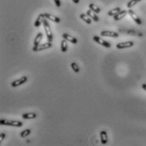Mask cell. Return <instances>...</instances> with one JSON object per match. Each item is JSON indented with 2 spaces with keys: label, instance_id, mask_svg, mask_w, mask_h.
I'll return each mask as SVG.
<instances>
[{
  "label": "cell",
  "instance_id": "5",
  "mask_svg": "<svg viewBox=\"0 0 146 146\" xmlns=\"http://www.w3.org/2000/svg\"><path fill=\"white\" fill-rule=\"evenodd\" d=\"M128 14H129V15L131 16V18L133 20V21H134L135 23H137L138 25H142V20H141V19L139 17V15H137V14H136L133 9H129Z\"/></svg>",
  "mask_w": 146,
  "mask_h": 146
},
{
  "label": "cell",
  "instance_id": "3",
  "mask_svg": "<svg viewBox=\"0 0 146 146\" xmlns=\"http://www.w3.org/2000/svg\"><path fill=\"white\" fill-rule=\"evenodd\" d=\"M27 80H28L27 77H26V76L21 77L20 78H19V79H17V80H15V81H13V82L11 83V86H12L13 88L19 87V86H20V85L24 84Z\"/></svg>",
  "mask_w": 146,
  "mask_h": 146
},
{
  "label": "cell",
  "instance_id": "25",
  "mask_svg": "<svg viewBox=\"0 0 146 146\" xmlns=\"http://www.w3.org/2000/svg\"><path fill=\"white\" fill-rule=\"evenodd\" d=\"M72 2H73L74 3H76V4L79 3V0H72Z\"/></svg>",
  "mask_w": 146,
  "mask_h": 146
},
{
  "label": "cell",
  "instance_id": "8",
  "mask_svg": "<svg viewBox=\"0 0 146 146\" xmlns=\"http://www.w3.org/2000/svg\"><path fill=\"white\" fill-rule=\"evenodd\" d=\"M133 42L129 41V42H124V43H119L116 44V49H128V48H131L133 46Z\"/></svg>",
  "mask_w": 146,
  "mask_h": 146
},
{
  "label": "cell",
  "instance_id": "7",
  "mask_svg": "<svg viewBox=\"0 0 146 146\" xmlns=\"http://www.w3.org/2000/svg\"><path fill=\"white\" fill-rule=\"evenodd\" d=\"M100 35L103 37H110V38H117L119 37V34L116 32H111V31H102L100 32Z\"/></svg>",
  "mask_w": 146,
  "mask_h": 146
},
{
  "label": "cell",
  "instance_id": "27",
  "mask_svg": "<svg viewBox=\"0 0 146 146\" xmlns=\"http://www.w3.org/2000/svg\"><path fill=\"white\" fill-rule=\"evenodd\" d=\"M137 1H138V3H139V2H140V1H142V0H137Z\"/></svg>",
  "mask_w": 146,
  "mask_h": 146
},
{
  "label": "cell",
  "instance_id": "23",
  "mask_svg": "<svg viewBox=\"0 0 146 146\" xmlns=\"http://www.w3.org/2000/svg\"><path fill=\"white\" fill-rule=\"evenodd\" d=\"M54 2L55 5H56L58 8H59V7L61 6V1H60V0H54Z\"/></svg>",
  "mask_w": 146,
  "mask_h": 146
},
{
  "label": "cell",
  "instance_id": "22",
  "mask_svg": "<svg viewBox=\"0 0 146 146\" xmlns=\"http://www.w3.org/2000/svg\"><path fill=\"white\" fill-rule=\"evenodd\" d=\"M30 133H31V130H30V129H25L24 131L21 132L20 137H21V138H26V137H27Z\"/></svg>",
  "mask_w": 146,
  "mask_h": 146
},
{
  "label": "cell",
  "instance_id": "13",
  "mask_svg": "<svg viewBox=\"0 0 146 146\" xmlns=\"http://www.w3.org/2000/svg\"><path fill=\"white\" fill-rule=\"evenodd\" d=\"M37 117V114L34 112H30V113H25L22 115V118L25 120H31V119H35Z\"/></svg>",
  "mask_w": 146,
  "mask_h": 146
},
{
  "label": "cell",
  "instance_id": "9",
  "mask_svg": "<svg viewBox=\"0 0 146 146\" xmlns=\"http://www.w3.org/2000/svg\"><path fill=\"white\" fill-rule=\"evenodd\" d=\"M44 18H46L47 20H51L53 22H55V23H59L60 22V19L59 17L55 16V15H53L49 14V13H45V14H44Z\"/></svg>",
  "mask_w": 146,
  "mask_h": 146
},
{
  "label": "cell",
  "instance_id": "19",
  "mask_svg": "<svg viewBox=\"0 0 146 146\" xmlns=\"http://www.w3.org/2000/svg\"><path fill=\"white\" fill-rule=\"evenodd\" d=\"M67 42H68V41H66V40L64 39V38H63V40L61 41V44H60V50H61V52H63V53L66 52L67 49H68Z\"/></svg>",
  "mask_w": 146,
  "mask_h": 146
},
{
  "label": "cell",
  "instance_id": "1",
  "mask_svg": "<svg viewBox=\"0 0 146 146\" xmlns=\"http://www.w3.org/2000/svg\"><path fill=\"white\" fill-rule=\"evenodd\" d=\"M48 20H47L46 18H44V20H43V25H44V31L46 32V36H47L48 42L49 43H52V41H53V33H52V31L50 29V26H49Z\"/></svg>",
  "mask_w": 146,
  "mask_h": 146
},
{
  "label": "cell",
  "instance_id": "2",
  "mask_svg": "<svg viewBox=\"0 0 146 146\" xmlns=\"http://www.w3.org/2000/svg\"><path fill=\"white\" fill-rule=\"evenodd\" d=\"M0 124L3 126H11V127H15V128H21L23 126V123L19 121H9L6 119H2L0 120Z\"/></svg>",
  "mask_w": 146,
  "mask_h": 146
},
{
  "label": "cell",
  "instance_id": "12",
  "mask_svg": "<svg viewBox=\"0 0 146 146\" xmlns=\"http://www.w3.org/2000/svg\"><path fill=\"white\" fill-rule=\"evenodd\" d=\"M43 38H44V35H43L42 32H39V33L36 36V38H35V39H34V42H33L34 47H37V46H38V45L40 44V43H41Z\"/></svg>",
  "mask_w": 146,
  "mask_h": 146
},
{
  "label": "cell",
  "instance_id": "16",
  "mask_svg": "<svg viewBox=\"0 0 146 146\" xmlns=\"http://www.w3.org/2000/svg\"><path fill=\"white\" fill-rule=\"evenodd\" d=\"M44 19V14H40V15H38V17L37 18V20H36L35 23H34V26H35L36 27H39V26H41V24L43 23Z\"/></svg>",
  "mask_w": 146,
  "mask_h": 146
},
{
  "label": "cell",
  "instance_id": "15",
  "mask_svg": "<svg viewBox=\"0 0 146 146\" xmlns=\"http://www.w3.org/2000/svg\"><path fill=\"white\" fill-rule=\"evenodd\" d=\"M87 15L93 20H94L95 22H98V20H99V19H98V15H96V13H94V11H92L91 9H89L88 11H87Z\"/></svg>",
  "mask_w": 146,
  "mask_h": 146
},
{
  "label": "cell",
  "instance_id": "18",
  "mask_svg": "<svg viewBox=\"0 0 146 146\" xmlns=\"http://www.w3.org/2000/svg\"><path fill=\"white\" fill-rule=\"evenodd\" d=\"M122 11V9L121 8H119V7H117V8H115V9H112L111 10H110L109 12H108V15L109 16H115V15H116L119 12H121Z\"/></svg>",
  "mask_w": 146,
  "mask_h": 146
},
{
  "label": "cell",
  "instance_id": "4",
  "mask_svg": "<svg viewBox=\"0 0 146 146\" xmlns=\"http://www.w3.org/2000/svg\"><path fill=\"white\" fill-rule=\"evenodd\" d=\"M93 39H94V42H96L97 44L102 45V46H104V47H105V48H110V47H111V44H110L109 42H107V41L102 39L101 38H99V37H98V36H94Z\"/></svg>",
  "mask_w": 146,
  "mask_h": 146
},
{
  "label": "cell",
  "instance_id": "14",
  "mask_svg": "<svg viewBox=\"0 0 146 146\" xmlns=\"http://www.w3.org/2000/svg\"><path fill=\"white\" fill-rule=\"evenodd\" d=\"M100 139H101V143L103 145H106L108 142V136H107V133L105 131H101L100 132Z\"/></svg>",
  "mask_w": 146,
  "mask_h": 146
},
{
  "label": "cell",
  "instance_id": "21",
  "mask_svg": "<svg viewBox=\"0 0 146 146\" xmlns=\"http://www.w3.org/2000/svg\"><path fill=\"white\" fill-rule=\"evenodd\" d=\"M71 68H72V70L75 71V72H79V71H80V69H79V66H78V65L76 63V62H72L71 64Z\"/></svg>",
  "mask_w": 146,
  "mask_h": 146
},
{
  "label": "cell",
  "instance_id": "11",
  "mask_svg": "<svg viewBox=\"0 0 146 146\" xmlns=\"http://www.w3.org/2000/svg\"><path fill=\"white\" fill-rule=\"evenodd\" d=\"M128 13V11H127V10H122L121 12H119L116 15H115L114 16V20H122V18H124L126 15H127V14Z\"/></svg>",
  "mask_w": 146,
  "mask_h": 146
},
{
  "label": "cell",
  "instance_id": "26",
  "mask_svg": "<svg viewBox=\"0 0 146 146\" xmlns=\"http://www.w3.org/2000/svg\"><path fill=\"white\" fill-rule=\"evenodd\" d=\"M142 88H143L144 90H145L146 91V83H144V84L142 85Z\"/></svg>",
  "mask_w": 146,
  "mask_h": 146
},
{
  "label": "cell",
  "instance_id": "10",
  "mask_svg": "<svg viewBox=\"0 0 146 146\" xmlns=\"http://www.w3.org/2000/svg\"><path fill=\"white\" fill-rule=\"evenodd\" d=\"M62 38H63L64 39H65L66 41H68V42L73 44H77V39L76 38H74L73 36H71V35H69V34H67V33H64V34L62 35Z\"/></svg>",
  "mask_w": 146,
  "mask_h": 146
},
{
  "label": "cell",
  "instance_id": "17",
  "mask_svg": "<svg viewBox=\"0 0 146 146\" xmlns=\"http://www.w3.org/2000/svg\"><path fill=\"white\" fill-rule=\"evenodd\" d=\"M80 18H81L84 22H86V23L89 24V25H90V24L92 23V19H91L87 14H81V15H80Z\"/></svg>",
  "mask_w": 146,
  "mask_h": 146
},
{
  "label": "cell",
  "instance_id": "24",
  "mask_svg": "<svg viewBox=\"0 0 146 146\" xmlns=\"http://www.w3.org/2000/svg\"><path fill=\"white\" fill-rule=\"evenodd\" d=\"M5 137H6V134H5V133H2V134H1V136H0V143L3 142V140L4 139Z\"/></svg>",
  "mask_w": 146,
  "mask_h": 146
},
{
  "label": "cell",
  "instance_id": "6",
  "mask_svg": "<svg viewBox=\"0 0 146 146\" xmlns=\"http://www.w3.org/2000/svg\"><path fill=\"white\" fill-rule=\"evenodd\" d=\"M52 47V44L51 43H45V44H40L38 46H37V47H33V49L32 50L34 51V52H37V51H41V50H44V49H50Z\"/></svg>",
  "mask_w": 146,
  "mask_h": 146
},
{
  "label": "cell",
  "instance_id": "20",
  "mask_svg": "<svg viewBox=\"0 0 146 146\" xmlns=\"http://www.w3.org/2000/svg\"><path fill=\"white\" fill-rule=\"evenodd\" d=\"M89 9H91L92 11H94V13H96V14H98V13H100V9L98 7L97 5H95L94 3H90L89 4Z\"/></svg>",
  "mask_w": 146,
  "mask_h": 146
}]
</instances>
